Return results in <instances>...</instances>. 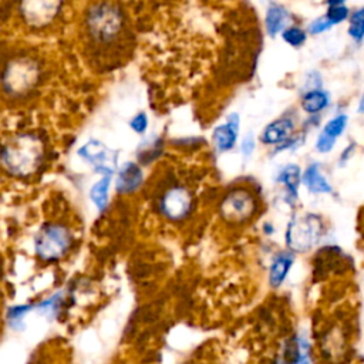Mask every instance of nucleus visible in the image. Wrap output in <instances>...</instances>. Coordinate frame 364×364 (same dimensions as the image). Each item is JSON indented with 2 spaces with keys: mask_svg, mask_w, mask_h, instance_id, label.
<instances>
[{
  "mask_svg": "<svg viewBox=\"0 0 364 364\" xmlns=\"http://www.w3.org/2000/svg\"><path fill=\"white\" fill-rule=\"evenodd\" d=\"M77 34L92 68L115 70L132 55L135 36L122 0H87L78 14Z\"/></svg>",
  "mask_w": 364,
  "mask_h": 364,
  "instance_id": "nucleus-1",
  "label": "nucleus"
},
{
  "mask_svg": "<svg viewBox=\"0 0 364 364\" xmlns=\"http://www.w3.org/2000/svg\"><path fill=\"white\" fill-rule=\"evenodd\" d=\"M48 67L38 50L11 46L0 51V102L21 105L38 95L47 82Z\"/></svg>",
  "mask_w": 364,
  "mask_h": 364,
  "instance_id": "nucleus-2",
  "label": "nucleus"
},
{
  "mask_svg": "<svg viewBox=\"0 0 364 364\" xmlns=\"http://www.w3.org/2000/svg\"><path fill=\"white\" fill-rule=\"evenodd\" d=\"M46 141L36 131H20L0 145V165L11 176L34 175L46 159Z\"/></svg>",
  "mask_w": 364,
  "mask_h": 364,
  "instance_id": "nucleus-3",
  "label": "nucleus"
},
{
  "mask_svg": "<svg viewBox=\"0 0 364 364\" xmlns=\"http://www.w3.org/2000/svg\"><path fill=\"white\" fill-rule=\"evenodd\" d=\"M68 6L70 0H10V14L20 30L40 36L64 23Z\"/></svg>",
  "mask_w": 364,
  "mask_h": 364,
  "instance_id": "nucleus-4",
  "label": "nucleus"
},
{
  "mask_svg": "<svg viewBox=\"0 0 364 364\" xmlns=\"http://www.w3.org/2000/svg\"><path fill=\"white\" fill-rule=\"evenodd\" d=\"M262 210V199L255 188L236 185L229 188L218 203L219 218L230 226H246L252 223Z\"/></svg>",
  "mask_w": 364,
  "mask_h": 364,
  "instance_id": "nucleus-5",
  "label": "nucleus"
},
{
  "mask_svg": "<svg viewBox=\"0 0 364 364\" xmlns=\"http://www.w3.org/2000/svg\"><path fill=\"white\" fill-rule=\"evenodd\" d=\"M327 232V223L321 215L314 212H294L284 229V245L289 250L307 253L317 247Z\"/></svg>",
  "mask_w": 364,
  "mask_h": 364,
  "instance_id": "nucleus-6",
  "label": "nucleus"
},
{
  "mask_svg": "<svg viewBox=\"0 0 364 364\" xmlns=\"http://www.w3.org/2000/svg\"><path fill=\"white\" fill-rule=\"evenodd\" d=\"M353 333L347 320H331L317 336V355L321 364H346L351 353Z\"/></svg>",
  "mask_w": 364,
  "mask_h": 364,
  "instance_id": "nucleus-7",
  "label": "nucleus"
},
{
  "mask_svg": "<svg viewBox=\"0 0 364 364\" xmlns=\"http://www.w3.org/2000/svg\"><path fill=\"white\" fill-rule=\"evenodd\" d=\"M71 230L61 223H48L40 229L34 239L36 255L44 262H57L73 246Z\"/></svg>",
  "mask_w": 364,
  "mask_h": 364,
  "instance_id": "nucleus-8",
  "label": "nucleus"
},
{
  "mask_svg": "<svg viewBox=\"0 0 364 364\" xmlns=\"http://www.w3.org/2000/svg\"><path fill=\"white\" fill-rule=\"evenodd\" d=\"M158 209L166 220L181 222L186 219L193 209V195L183 185H172L159 196Z\"/></svg>",
  "mask_w": 364,
  "mask_h": 364,
  "instance_id": "nucleus-9",
  "label": "nucleus"
},
{
  "mask_svg": "<svg viewBox=\"0 0 364 364\" xmlns=\"http://www.w3.org/2000/svg\"><path fill=\"white\" fill-rule=\"evenodd\" d=\"M297 115L293 111H286L263 127L259 134V142L264 146L276 148L297 132Z\"/></svg>",
  "mask_w": 364,
  "mask_h": 364,
  "instance_id": "nucleus-10",
  "label": "nucleus"
},
{
  "mask_svg": "<svg viewBox=\"0 0 364 364\" xmlns=\"http://www.w3.org/2000/svg\"><path fill=\"white\" fill-rule=\"evenodd\" d=\"M78 156L91 165L95 172L104 175H112L117 165V155L104 142L98 139H90L82 144L78 151Z\"/></svg>",
  "mask_w": 364,
  "mask_h": 364,
  "instance_id": "nucleus-11",
  "label": "nucleus"
},
{
  "mask_svg": "<svg viewBox=\"0 0 364 364\" xmlns=\"http://www.w3.org/2000/svg\"><path fill=\"white\" fill-rule=\"evenodd\" d=\"M348 127V115L344 112H338L334 117H331L328 121L324 122L321 127L318 135L314 141V149L321 154H330L336 145L338 138L346 132Z\"/></svg>",
  "mask_w": 364,
  "mask_h": 364,
  "instance_id": "nucleus-12",
  "label": "nucleus"
},
{
  "mask_svg": "<svg viewBox=\"0 0 364 364\" xmlns=\"http://www.w3.org/2000/svg\"><path fill=\"white\" fill-rule=\"evenodd\" d=\"M240 132V115L237 112H230L225 121L216 125L212 131V144L215 149L220 154L232 151L237 141Z\"/></svg>",
  "mask_w": 364,
  "mask_h": 364,
  "instance_id": "nucleus-13",
  "label": "nucleus"
},
{
  "mask_svg": "<svg viewBox=\"0 0 364 364\" xmlns=\"http://www.w3.org/2000/svg\"><path fill=\"white\" fill-rule=\"evenodd\" d=\"M301 172H303V169L300 168L299 164L290 162V164L283 165L274 176L276 183L280 185L282 189H283V200L290 208H294L299 202V193H300V185H301Z\"/></svg>",
  "mask_w": 364,
  "mask_h": 364,
  "instance_id": "nucleus-14",
  "label": "nucleus"
},
{
  "mask_svg": "<svg viewBox=\"0 0 364 364\" xmlns=\"http://www.w3.org/2000/svg\"><path fill=\"white\" fill-rule=\"evenodd\" d=\"M296 262V253L286 249H282L273 255L267 266V284L270 289L276 290L284 284L287 280L293 264Z\"/></svg>",
  "mask_w": 364,
  "mask_h": 364,
  "instance_id": "nucleus-15",
  "label": "nucleus"
},
{
  "mask_svg": "<svg viewBox=\"0 0 364 364\" xmlns=\"http://www.w3.org/2000/svg\"><path fill=\"white\" fill-rule=\"evenodd\" d=\"M301 185L313 195H333L334 188L323 172L321 164L313 161L301 172Z\"/></svg>",
  "mask_w": 364,
  "mask_h": 364,
  "instance_id": "nucleus-16",
  "label": "nucleus"
},
{
  "mask_svg": "<svg viewBox=\"0 0 364 364\" xmlns=\"http://www.w3.org/2000/svg\"><path fill=\"white\" fill-rule=\"evenodd\" d=\"M291 13L289 9L277 1H270L264 10L263 26L269 37H277L290 24Z\"/></svg>",
  "mask_w": 364,
  "mask_h": 364,
  "instance_id": "nucleus-17",
  "label": "nucleus"
},
{
  "mask_svg": "<svg viewBox=\"0 0 364 364\" xmlns=\"http://www.w3.org/2000/svg\"><path fill=\"white\" fill-rule=\"evenodd\" d=\"M144 182L142 168L135 162H125L121 165L115 179V189L119 193H134L141 188Z\"/></svg>",
  "mask_w": 364,
  "mask_h": 364,
  "instance_id": "nucleus-18",
  "label": "nucleus"
},
{
  "mask_svg": "<svg viewBox=\"0 0 364 364\" xmlns=\"http://www.w3.org/2000/svg\"><path fill=\"white\" fill-rule=\"evenodd\" d=\"M299 104L306 115H321L330 107L331 95L323 87L311 88L301 92Z\"/></svg>",
  "mask_w": 364,
  "mask_h": 364,
  "instance_id": "nucleus-19",
  "label": "nucleus"
},
{
  "mask_svg": "<svg viewBox=\"0 0 364 364\" xmlns=\"http://www.w3.org/2000/svg\"><path fill=\"white\" fill-rule=\"evenodd\" d=\"M112 175H104L100 181H97L91 191H90V199L97 208V210L104 212L108 205V195H109V186H111Z\"/></svg>",
  "mask_w": 364,
  "mask_h": 364,
  "instance_id": "nucleus-20",
  "label": "nucleus"
},
{
  "mask_svg": "<svg viewBox=\"0 0 364 364\" xmlns=\"http://www.w3.org/2000/svg\"><path fill=\"white\" fill-rule=\"evenodd\" d=\"M347 34L357 44L364 41V6L350 13Z\"/></svg>",
  "mask_w": 364,
  "mask_h": 364,
  "instance_id": "nucleus-21",
  "label": "nucleus"
},
{
  "mask_svg": "<svg viewBox=\"0 0 364 364\" xmlns=\"http://www.w3.org/2000/svg\"><path fill=\"white\" fill-rule=\"evenodd\" d=\"M307 30L303 28L299 24H289L282 33H280V37L282 40L291 48H300L306 44L307 41Z\"/></svg>",
  "mask_w": 364,
  "mask_h": 364,
  "instance_id": "nucleus-22",
  "label": "nucleus"
},
{
  "mask_svg": "<svg viewBox=\"0 0 364 364\" xmlns=\"http://www.w3.org/2000/svg\"><path fill=\"white\" fill-rule=\"evenodd\" d=\"M350 13L351 11L347 7V4H328L324 16L333 26H338L344 21H348Z\"/></svg>",
  "mask_w": 364,
  "mask_h": 364,
  "instance_id": "nucleus-23",
  "label": "nucleus"
},
{
  "mask_svg": "<svg viewBox=\"0 0 364 364\" xmlns=\"http://www.w3.org/2000/svg\"><path fill=\"white\" fill-rule=\"evenodd\" d=\"M31 310V306L28 304H18V306H13L10 307L9 313H7V320L10 323L11 327H21L23 320L26 317V314Z\"/></svg>",
  "mask_w": 364,
  "mask_h": 364,
  "instance_id": "nucleus-24",
  "label": "nucleus"
},
{
  "mask_svg": "<svg viewBox=\"0 0 364 364\" xmlns=\"http://www.w3.org/2000/svg\"><path fill=\"white\" fill-rule=\"evenodd\" d=\"M129 128L138 134V135H144L149 127V118L146 115L145 111H138L136 114H134L128 122Z\"/></svg>",
  "mask_w": 364,
  "mask_h": 364,
  "instance_id": "nucleus-25",
  "label": "nucleus"
},
{
  "mask_svg": "<svg viewBox=\"0 0 364 364\" xmlns=\"http://www.w3.org/2000/svg\"><path fill=\"white\" fill-rule=\"evenodd\" d=\"M334 26L326 18V16L323 14V16H320V17H316V18H313L310 23H309V26H307V33L309 34H311V36H318V34H323V33H326V31H328V30H331Z\"/></svg>",
  "mask_w": 364,
  "mask_h": 364,
  "instance_id": "nucleus-26",
  "label": "nucleus"
},
{
  "mask_svg": "<svg viewBox=\"0 0 364 364\" xmlns=\"http://www.w3.org/2000/svg\"><path fill=\"white\" fill-rule=\"evenodd\" d=\"M256 144H257V141H256V138H255V135L252 132H247L240 139L239 151H240V154H242V156L245 159H247V158H250L253 155V152L256 151Z\"/></svg>",
  "mask_w": 364,
  "mask_h": 364,
  "instance_id": "nucleus-27",
  "label": "nucleus"
},
{
  "mask_svg": "<svg viewBox=\"0 0 364 364\" xmlns=\"http://www.w3.org/2000/svg\"><path fill=\"white\" fill-rule=\"evenodd\" d=\"M317 87H323V81H321V75L318 71H310L307 74V80L304 81V88L303 91L311 90V88H317ZM301 91V92H303Z\"/></svg>",
  "mask_w": 364,
  "mask_h": 364,
  "instance_id": "nucleus-28",
  "label": "nucleus"
},
{
  "mask_svg": "<svg viewBox=\"0 0 364 364\" xmlns=\"http://www.w3.org/2000/svg\"><path fill=\"white\" fill-rule=\"evenodd\" d=\"M355 149H357V144H355V142L347 144V145L343 148V151H341V154H340V156H338V166H344V165L353 158Z\"/></svg>",
  "mask_w": 364,
  "mask_h": 364,
  "instance_id": "nucleus-29",
  "label": "nucleus"
},
{
  "mask_svg": "<svg viewBox=\"0 0 364 364\" xmlns=\"http://www.w3.org/2000/svg\"><path fill=\"white\" fill-rule=\"evenodd\" d=\"M262 232L266 235V236H272V235H274V232H276V228H274V225L272 223V222H263V225H262Z\"/></svg>",
  "mask_w": 364,
  "mask_h": 364,
  "instance_id": "nucleus-30",
  "label": "nucleus"
},
{
  "mask_svg": "<svg viewBox=\"0 0 364 364\" xmlns=\"http://www.w3.org/2000/svg\"><path fill=\"white\" fill-rule=\"evenodd\" d=\"M357 114H364V90L357 102Z\"/></svg>",
  "mask_w": 364,
  "mask_h": 364,
  "instance_id": "nucleus-31",
  "label": "nucleus"
},
{
  "mask_svg": "<svg viewBox=\"0 0 364 364\" xmlns=\"http://www.w3.org/2000/svg\"><path fill=\"white\" fill-rule=\"evenodd\" d=\"M346 1L347 0H324L326 6H328V4H346Z\"/></svg>",
  "mask_w": 364,
  "mask_h": 364,
  "instance_id": "nucleus-32",
  "label": "nucleus"
},
{
  "mask_svg": "<svg viewBox=\"0 0 364 364\" xmlns=\"http://www.w3.org/2000/svg\"><path fill=\"white\" fill-rule=\"evenodd\" d=\"M267 364H276V363H273V361H272V360H270V361H269V363H267Z\"/></svg>",
  "mask_w": 364,
  "mask_h": 364,
  "instance_id": "nucleus-33",
  "label": "nucleus"
}]
</instances>
